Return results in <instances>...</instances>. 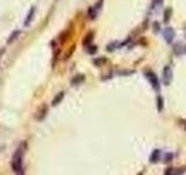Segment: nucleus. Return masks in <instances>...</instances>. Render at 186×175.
<instances>
[{
	"label": "nucleus",
	"mask_w": 186,
	"mask_h": 175,
	"mask_svg": "<svg viewBox=\"0 0 186 175\" xmlns=\"http://www.w3.org/2000/svg\"><path fill=\"white\" fill-rule=\"evenodd\" d=\"M26 151V144L22 142L21 146L17 150V152L14 153V155L12 158V169L15 172V173H20V172H23V166H22V158H23V153Z\"/></svg>",
	"instance_id": "f257e3e1"
},
{
	"label": "nucleus",
	"mask_w": 186,
	"mask_h": 175,
	"mask_svg": "<svg viewBox=\"0 0 186 175\" xmlns=\"http://www.w3.org/2000/svg\"><path fill=\"white\" fill-rule=\"evenodd\" d=\"M145 76H147V78L149 80L151 87L154 88V90H155V91H159V90H161V84H159V80H158V77L156 76V74H155L154 71H151V70H147V71H145Z\"/></svg>",
	"instance_id": "f03ea898"
},
{
	"label": "nucleus",
	"mask_w": 186,
	"mask_h": 175,
	"mask_svg": "<svg viewBox=\"0 0 186 175\" xmlns=\"http://www.w3.org/2000/svg\"><path fill=\"white\" fill-rule=\"evenodd\" d=\"M163 37L168 43H172L176 37V32L172 27H166L163 29Z\"/></svg>",
	"instance_id": "7ed1b4c3"
},
{
	"label": "nucleus",
	"mask_w": 186,
	"mask_h": 175,
	"mask_svg": "<svg viewBox=\"0 0 186 175\" xmlns=\"http://www.w3.org/2000/svg\"><path fill=\"white\" fill-rule=\"evenodd\" d=\"M163 83L165 85H170V83L172 81V69L170 65H165L164 69H163Z\"/></svg>",
	"instance_id": "20e7f679"
},
{
	"label": "nucleus",
	"mask_w": 186,
	"mask_h": 175,
	"mask_svg": "<svg viewBox=\"0 0 186 175\" xmlns=\"http://www.w3.org/2000/svg\"><path fill=\"white\" fill-rule=\"evenodd\" d=\"M172 52H173L174 55L177 56H181V55H185L186 54V45H183V43H176L172 48Z\"/></svg>",
	"instance_id": "39448f33"
},
{
	"label": "nucleus",
	"mask_w": 186,
	"mask_h": 175,
	"mask_svg": "<svg viewBox=\"0 0 186 175\" xmlns=\"http://www.w3.org/2000/svg\"><path fill=\"white\" fill-rule=\"evenodd\" d=\"M35 12H36V7H35V6H32L30 10L28 11V13H27V15H26V19H24V22H23V26H24V27L29 26L30 22L33 21V18L35 17Z\"/></svg>",
	"instance_id": "423d86ee"
},
{
	"label": "nucleus",
	"mask_w": 186,
	"mask_h": 175,
	"mask_svg": "<svg viewBox=\"0 0 186 175\" xmlns=\"http://www.w3.org/2000/svg\"><path fill=\"white\" fill-rule=\"evenodd\" d=\"M46 115H48V106H46V105H43V106L40 109V111H39L36 118H37V120L42 122V120L46 117Z\"/></svg>",
	"instance_id": "0eeeda50"
},
{
	"label": "nucleus",
	"mask_w": 186,
	"mask_h": 175,
	"mask_svg": "<svg viewBox=\"0 0 186 175\" xmlns=\"http://www.w3.org/2000/svg\"><path fill=\"white\" fill-rule=\"evenodd\" d=\"M64 96H65V92L64 91H61V92H58L55 97H54V99H52V103L51 105L52 106H56V105H58L62 100H63Z\"/></svg>",
	"instance_id": "6e6552de"
},
{
	"label": "nucleus",
	"mask_w": 186,
	"mask_h": 175,
	"mask_svg": "<svg viewBox=\"0 0 186 175\" xmlns=\"http://www.w3.org/2000/svg\"><path fill=\"white\" fill-rule=\"evenodd\" d=\"M84 81H85V76L79 74V75L75 76V77L71 80V84H72V85H79V84H81Z\"/></svg>",
	"instance_id": "1a4fd4ad"
},
{
	"label": "nucleus",
	"mask_w": 186,
	"mask_h": 175,
	"mask_svg": "<svg viewBox=\"0 0 186 175\" xmlns=\"http://www.w3.org/2000/svg\"><path fill=\"white\" fill-rule=\"evenodd\" d=\"M159 159H161V151L159 150H155L150 155V162L156 163L157 161H159Z\"/></svg>",
	"instance_id": "9d476101"
},
{
	"label": "nucleus",
	"mask_w": 186,
	"mask_h": 175,
	"mask_svg": "<svg viewBox=\"0 0 186 175\" xmlns=\"http://www.w3.org/2000/svg\"><path fill=\"white\" fill-rule=\"evenodd\" d=\"M21 35V30L20 29H17V30H14L11 35H9V37L7 39V43H12V42H14V41L17 40V37Z\"/></svg>",
	"instance_id": "9b49d317"
},
{
	"label": "nucleus",
	"mask_w": 186,
	"mask_h": 175,
	"mask_svg": "<svg viewBox=\"0 0 186 175\" xmlns=\"http://www.w3.org/2000/svg\"><path fill=\"white\" fill-rule=\"evenodd\" d=\"M93 36H94V33L93 32H90L88 34L85 35V39H84V41H83V45L85 47L90 46L91 45V42L93 41Z\"/></svg>",
	"instance_id": "f8f14e48"
},
{
	"label": "nucleus",
	"mask_w": 186,
	"mask_h": 175,
	"mask_svg": "<svg viewBox=\"0 0 186 175\" xmlns=\"http://www.w3.org/2000/svg\"><path fill=\"white\" fill-rule=\"evenodd\" d=\"M98 13L99 12L94 8V7H90L88 8V11H87V15L90 18V20H94L95 18L98 17Z\"/></svg>",
	"instance_id": "ddd939ff"
},
{
	"label": "nucleus",
	"mask_w": 186,
	"mask_h": 175,
	"mask_svg": "<svg viewBox=\"0 0 186 175\" xmlns=\"http://www.w3.org/2000/svg\"><path fill=\"white\" fill-rule=\"evenodd\" d=\"M125 43H119V42H112V43H108L107 45V50L108 52H113L117 48H120L121 46H123Z\"/></svg>",
	"instance_id": "4468645a"
},
{
	"label": "nucleus",
	"mask_w": 186,
	"mask_h": 175,
	"mask_svg": "<svg viewBox=\"0 0 186 175\" xmlns=\"http://www.w3.org/2000/svg\"><path fill=\"white\" fill-rule=\"evenodd\" d=\"M171 15H172V10H171V8H166V10L164 11V14H163V19H164V22H165V23L169 22V20H170Z\"/></svg>",
	"instance_id": "2eb2a0df"
},
{
	"label": "nucleus",
	"mask_w": 186,
	"mask_h": 175,
	"mask_svg": "<svg viewBox=\"0 0 186 175\" xmlns=\"http://www.w3.org/2000/svg\"><path fill=\"white\" fill-rule=\"evenodd\" d=\"M106 62H107V60L105 57H98V58H94V60H93V64L97 65V67H101V65H104Z\"/></svg>",
	"instance_id": "dca6fc26"
},
{
	"label": "nucleus",
	"mask_w": 186,
	"mask_h": 175,
	"mask_svg": "<svg viewBox=\"0 0 186 175\" xmlns=\"http://www.w3.org/2000/svg\"><path fill=\"white\" fill-rule=\"evenodd\" d=\"M86 52L87 54H90V55H94L95 52H98V47L94 46V45H90V46L86 47Z\"/></svg>",
	"instance_id": "f3484780"
},
{
	"label": "nucleus",
	"mask_w": 186,
	"mask_h": 175,
	"mask_svg": "<svg viewBox=\"0 0 186 175\" xmlns=\"http://www.w3.org/2000/svg\"><path fill=\"white\" fill-rule=\"evenodd\" d=\"M163 106H164V100H163V97L162 96H158L157 97V110L161 111L163 110Z\"/></svg>",
	"instance_id": "a211bd4d"
},
{
	"label": "nucleus",
	"mask_w": 186,
	"mask_h": 175,
	"mask_svg": "<svg viewBox=\"0 0 186 175\" xmlns=\"http://www.w3.org/2000/svg\"><path fill=\"white\" fill-rule=\"evenodd\" d=\"M162 2H163V0H152L151 1V6H150V8H156V7H158V6H161L162 5Z\"/></svg>",
	"instance_id": "6ab92c4d"
},
{
	"label": "nucleus",
	"mask_w": 186,
	"mask_h": 175,
	"mask_svg": "<svg viewBox=\"0 0 186 175\" xmlns=\"http://www.w3.org/2000/svg\"><path fill=\"white\" fill-rule=\"evenodd\" d=\"M93 7H94V8H95V10L99 12L100 10H101V7H102V0H99L98 2H97L95 5L93 6Z\"/></svg>",
	"instance_id": "aec40b11"
},
{
	"label": "nucleus",
	"mask_w": 186,
	"mask_h": 175,
	"mask_svg": "<svg viewBox=\"0 0 186 175\" xmlns=\"http://www.w3.org/2000/svg\"><path fill=\"white\" fill-rule=\"evenodd\" d=\"M172 172H173V168H172V167H169V168H166L164 175H172Z\"/></svg>",
	"instance_id": "412c9836"
},
{
	"label": "nucleus",
	"mask_w": 186,
	"mask_h": 175,
	"mask_svg": "<svg viewBox=\"0 0 186 175\" xmlns=\"http://www.w3.org/2000/svg\"><path fill=\"white\" fill-rule=\"evenodd\" d=\"M172 157H173V155H172L171 153H168V154L165 155V158H166V159H165V162H169V161H171V160H172Z\"/></svg>",
	"instance_id": "4be33fe9"
},
{
	"label": "nucleus",
	"mask_w": 186,
	"mask_h": 175,
	"mask_svg": "<svg viewBox=\"0 0 186 175\" xmlns=\"http://www.w3.org/2000/svg\"><path fill=\"white\" fill-rule=\"evenodd\" d=\"M154 30H155V32H159V25H158V22H155L154 23Z\"/></svg>",
	"instance_id": "5701e85b"
},
{
	"label": "nucleus",
	"mask_w": 186,
	"mask_h": 175,
	"mask_svg": "<svg viewBox=\"0 0 186 175\" xmlns=\"http://www.w3.org/2000/svg\"><path fill=\"white\" fill-rule=\"evenodd\" d=\"M17 175H24V170H23V172H20V173H17Z\"/></svg>",
	"instance_id": "b1692460"
},
{
	"label": "nucleus",
	"mask_w": 186,
	"mask_h": 175,
	"mask_svg": "<svg viewBox=\"0 0 186 175\" xmlns=\"http://www.w3.org/2000/svg\"><path fill=\"white\" fill-rule=\"evenodd\" d=\"M183 122H184V120H183ZM183 126H184V128H185V130H186V122H183Z\"/></svg>",
	"instance_id": "393cba45"
},
{
	"label": "nucleus",
	"mask_w": 186,
	"mask_h": 175,
	"mask_svg": "<svg viewBox=\"0 0 186 175\" xmlns=\"http://www.w3.org/2000/svg\"><path fill=\"white\" fill-rule=\"evenodd\" d=\"M137 175H143V174H142V173H140V174H137Z\"/></svg>",
	"instance_id": "a878e982"
}]
</instances>
